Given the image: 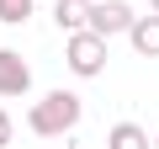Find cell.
<instances>
[{"label": "cell", "mask_w": 159, "mask_h": 149, "mask_svg": "<svg viewBox=\"0 0 159 149\" xmlns=\"http://www.w3.org/2000/svg\"><path fill=\"white\" fill-rule=\"evenodd\" d=\"M80 123V96L74 91H48L37 107H32V133L37 138H58Z\"/></svg>", "instance_id": "6da1fadb"}, {"label": "cell", "mask_w": 159, "mask_h": 149, "mask_svg": "<svg viewBox=\"0 0 159 149\" xmlns=\"http://www.w3.org/2000/svg\"><path fill=\"white\" fill-rule=\"evenodd\" d=\"M143 144H148V133L138 123H117L111 128V149H143Z\"/></svg>", "instance_id": "52a82bcc"}, {"label": "cell", "mask_w": 159, "mask_h": 149, "mask_svg": "<svg viewBox=\"0 0 159 149\" xmlns=\"http://www.w3.org/2000/svg\"><path fill=\"white\" fill-rule=\"evenodd\" d=\"M27 85H32L27 59L11 53V48H0V96H27Z\"/></svg>", "instance_id": "3957f363"}, {"label": "cell", "mask_w": 159, "mask_h": 149, "mask_svg": "<svg viewBox=\"0 0 159 149\" xmlns=\"http://www.w3.org/2000/svg\"><path fill=\"white\" fill-rule=\"evenodd\" d=\"M148 6H154V11H159V0H148Z\"/></svg>", "instance_id": "30bf717a"}, {"label": "cell", "mask_w": 159, "mask_h": 149, "mask_svg": "<svg viewBox=\"0 0 159 149\" xmlns=\"http://www.w3.org/2000/svg\"><path fill=\"white\" fill-rule=\"evenodd\" d=\"M53 16H58V27L80 32V27H90V0H58V6H53Z\"/></svg>", "instance_id": "5b68a950"}, {"label": "cell", "mask_w": 159, "mask_h": 149, "mask_svg": "<svg viewBox=\"0 0 159 149\" xmlns=\"http://www.w3.org/2000/svg\"><path fill=\"white\" fill-rule=\"evenodd\" d=\"M69 69H74V74H101V69H106V43H101V32L80 27V32L69 37Z\"/></svg>", "instance_id": "7a4b0ae2"}, {"label": "cell", "mask_w": 159, "mask_h": 149, "mask_svg": "<svg viewBox=\"0 0 159 149\" xmlns=\"http://www.w3.org/2000/svg\"><path fill=\"white\" fill-rule=\"evenodd\" d=\"M32 16V0H0V22H6V27H21Z\"/></svg>", "instance_id": "ba28073f"}, {"label": "cell", "mask_w": 159, "mask_h": 149, "mask_svg": "<svg viewBox=\"0 0 159 149\" xmlns=\"http://www.w3.org/2000/svg\"><path fill=\"white\" fill-rule=\"evenodd\" d=\"M133 48L138 53H159V11L143 16V22H133Z\"/></svg>", "instance_id": "8992f818"}, {"label": "cell", "mask_w": 159, "mask_h": 149, "mask_svg": "<svg viewBox=\"0 0 159 149\" xmlns=\"http://www.w3.org/2000/svg\"><path fill=\"white\" fill-rule=\"evenodd\" d=\"M122 27H133V11H127V0H101V6H90V32L111 37V32H122Z\"/></svg>", "instance_id": "277c9868"}, {"label": "cell", "mask_w": 159, "mask_h": 149, "mask_svg": "<svg viewBox=\"0 0 159 149\" xmlns=\"http://www.w3.org/2000/svg\"><path fill=\"white\" fill-rule=\"evenodd\" d=\"M0 144H11V117L0 112Z\"/></svg>", "instance_id": "9c48e42d"}]
</instances>
